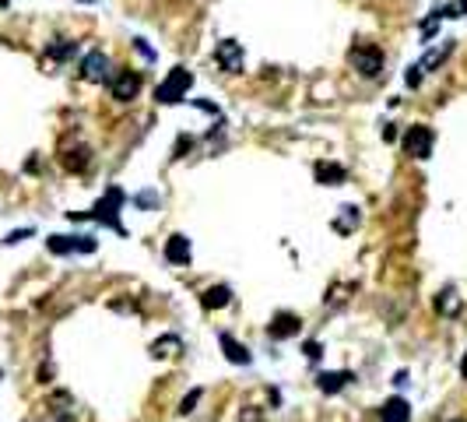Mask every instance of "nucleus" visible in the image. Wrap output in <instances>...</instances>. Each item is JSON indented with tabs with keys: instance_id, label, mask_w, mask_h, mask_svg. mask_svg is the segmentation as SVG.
Wrapping results in <instances>:
<instances>
[{
	"instance_id": "24",
	"label": "nucleus",
	"mask_w": 467,
	"mask_h": 422,
	"mask_svg": "<svg viewBox=\"0 0 467 422\" xmlns=\"http://www.w3.org/2000/svg\"><path fill=\"white\" fill-rule=\"evenodd\" d=\"M28 236H32V229H18V232H11L4 243H7V246H14V243H21V239H28Z\"/></svg>"
},
{
	"instance_id": "15",
	"label": "nucleus",
	"mask_w": 467,
	"mask_h": 422,
	"mask_svg": "<svg viewBox=\"0 0 467 422\" xmlns=\"http://www.w3.org/2000/svg\"><path fill=\"white\" fill-rule=\"evenodd\" d=\"M166 261H169V264H190V239L187 236H169V239H166Z\"/></svg>"
},
{
	"instance_id": "29",
	"label": "nucleus",
	"mask_w": 467,
	"mask_h": 422,
	"mask_svg": "<svg viewBox=\"0 0 467 422\" xmlns=\"http://www.w3.org/2000/svg\"><path fill=\"white\" fill-rule=\"evenodd\" d=\"M7 4H11V0H0V7H7Z\"/></svg>"
},
{
	"instance_id": "21",
	"label": "nucleus",
	"mask_w": 467,
	"mask_h": 422,
	"mask_svg": "<svg viewBox=\"0 0 467 422\" xmlns=\"http://www.w3.org/2000/svg\"><path fill=\"white\" fill-rule=\"evenodd\" d=\"M341 211H345V215H341V218H338L334 225H338L341 232H352V229L359 225V208H355V205H345Z\"/></svg>"
},
{
	"instance_id": "3",
	"label": "nucleus",
	"mask_w": 467,
	"mask_h": 422,
	"mask_svg": "<svg viewBox=\"0 0 467 422\" xmlns=\"http://www.w3.org/2000/svg\"><path fill=\"white\" fill-rule=\"evenodd\" d=\"M348 64H352L362 78H379V71H383V50H376L369 42H359V46H352Z\"/></svg>"
},
{
	"instance_id": "5",
	"label": "nucleus",
	"mask_w": 467,
	"mask_h": 422,
	"mask_svg": "<svg viewBox=\"0 0 467 422\" xmlns=\"http://www.w3.org/2000/svg\"><path fill=\"white\" fill-rule=\"evenodd\" d=\"M109 92H113L116 103L137 99V92H141V74H137V71H116V74L109 78Z\"/></svg>"
},
{
	"instance_id": "16",
	"label": "nucleus",
	"mask_w": 467,
	"mask_h": 422,
	"mask_svg": "<svg viewBox=\"0 0 467 422\" xmlns=\"http://www.w3.org/2000/svg\"><path fill=\"white\" fill-rule=\"evenodd\" d=\"M176 352H183V341H180L176 334H162V338L151 341V355H155V359H169V355H176Z\"/></svg>"
},
{
	"instance_id": "31",
	"label": "nucleus",
	"mask_w": 467,
	"mask_h": 422,
	"mask_svg": "<svg viewBox=\"0 0 467 422\" xmlns=\"http://www.w3.org/2000/svg\"><path fill=\"white\" fill-rule=\"evenodd\" d=\"M454 422H464V419H454Z\"/></svg>"
},
{
	"instance_id": "10",
	"label": "nucleus",
	"mask_w": 467,
	"mask_h": 422,
	"mask_svg": "<svg viewBox=\"0 0 467 422\" xmlns=\"http://www.w3.org/2000/svg\"><path fill=\"white\" fill-rule=\"evenodd\" d=\"M313 176H316V183H323V187H341V183L348 180L345 166H338V162H316V166H313Z\"/></svg>"
},
{
	"instance_id": "19",
	"label": "nucleus",
	"mask_w": 467,
	"mask_h": 422,
	"mask_svg": "<svg viewBox=\"0 0 467 422\" xmlns=\"http://www.w3.org/2000/svg\"><path fill=\"white\" fill-rule=\"evenodd\" d=\"M436 310H439V314H446V316L457 314V310H461V300H457V292H454V289H443V292L436 296Z\"/></svg>"
},
{
	"instance_id": "17",
	"label": "nucleus",
	"mask_w": 467,
	"mask_h": 422,
	"mask_svg": "<svg viewBox=\"0 0 467 422\" xmlns=\"http://www.w3.org/2000/svg\"><path fill=\"white\" fill-rule=\"evenodd\" d=\"M207 310H221V307H229L232 303V289L229 285H211L207 292H204V300H200Z\"/></svg>"
},
{
	"instance_id": "7",
	"label": "nucleus",
	"mask_w": 467,
	"mask_h": 422,
	"mask_svg": "<svg viewBox=\"0 0 467 422\" xmlns=\"http://www.w3.org/2000/svg\"><path fill=\"white\" fill-rule=\"evenodd\" d=\"M46 246H50L53 253H92L95 236H50Z\"/></svg>"
},
{
	"instance_id": "9",
	"label": "nucleus",
	"mask_w": 467,
	"mask_h": 422,
	"mask_svg": "<svg viewBox=\"0 0 467 422\" xmlns=\"http://www.w3.org/2000/svg\"><path fill=\"white\" fill-rule=\"evenodd\" d=\"M267 334L275 338V341H288V338H295L299 334V316L295 314H275L271 316V324H267Z\"/></svg>"
},
{
	"instance_id": "6",
	"label": "nucleus",
	"mask_w": 467,
	"mask_h": 422,
	"mask_svg": "<svg viewBox=\"0 0 467 422\" xmlns=\"http://www.w3.org/2000/svg\"><path fill=\"white\" fill-rule=\"evenodd\" d=\"M214 64H218L221 71H229V74H239V71H243V42L221 39V42L214 46Z\"/></svg>"
},
{
	"instance_id": "2",
	"label": "nucleus",
	"mask_w": 467,
	"mask_h": 422,
	"mask_svg": "<svg viewBox=\"0 0 467 422\" xmlns=\"http://www.w3.org/2000/svg\"><path fill=\"white\" fill-rule=\"evenodd\" d=\"M123 201H127V194H123L120 187H109V190H105V198H102V201L88 211V215H81V218H95V222H102V225H109V229L123 232V222H120V208H123Z\"/></svg>"
},
{
	"instance_id": "23",
	"label": "nucleus",
	"mask_w": 467,
	"mask_h": 422,
	"mask_svg": "<svg viewBox=\"0 0 467 422\" xmlns=\"http://www.w3.org/2000/svg\"><path fill=\"white\" fill-rule=\"evenodd\" d=\"M439 11H443V18H461V14H467V0H454V4H446Z\"/></svg>"
},
{
	"instance_id": "22",
	"label": "nucleus",
	"mask_w": 467,
	"mask_h": 422,
	"mask_svg": "<svg viewBox=\"0 0 467 422\" xmlns=\"http://www.w3.org/2000/svg\"><path fill=\"white\" fill-rule=\"evenodd\" d=\"M200 394H204V391H190L187 398L180 401V409H176V412H180V416H190V412L197 409V401H200Z\"/></svg>"
},
{
	"instance_id": "14",
	"label": "nucleus",
	"mask_w": 467,
	"mask_h": 422,
	"mask_svg": "<svg viewBox=\"0 0 467 422\" xmlns=\"http://www.w3.org/2000/svg\"><path fill=\"white\" fill-rule=\"evenodd\" d=\"M348 380H352V373H345V370H330V373H320V377H316V387H320L323 394H338V391L348 387Z\"/></svg>"
},
{
	"instance_id": "11",
	"label": "nucleus",
	"mask_w": 467,
	"mask_h": 422,
	"mask_svg": "<svg viewBox=\"0 0 467 422\" xmlns=\"http://www.w3.org/2000/svg\"><path fill=\"white\" fill-rule=\"evenodd\" d=\"M218 341H221V352H225V359H229V363H236V366H250V363H253L250 348H246V345H239L232 334H221Z\"/></svg>"
},
{
	"instance_id": "27",
	"label": "nucleus",
	"mask_w": 467,
	"mask_h": 422,
	"mask_svg": "<svg viewBox=\"0 0 467 422\" xmlns=\"http://www.w3.org/2000/svg\"><path fill=\"white\" fill-rule=\"evenodd\" d=\"M134 46H137V53H141L144 60H151V57H155V53L148 50V42H144V39H134Z\"/></svg>"
},
{
	"instance_id": "18",
	"label": "nucleus",
	"mask_w": 467,
	"mask_h": 422,
	"mask_svg": "<svg viewBox=\"0 0 467 422\" xmlns=\"http://www.w3.org/2000/svg\"><path fill=\"white\" fill-rule=\"evenodd\" d=\"M74 53H78V42H71V39H57V42H50V46H46V57H50V60H57V64L71 60Z\"/></svg>"
},
{
	"instance_id": "13",
	"label": "nucleus",
	"mask_w": 467,
	"mask_h": 422,
	"mask_svg": "<svg viewBox=\"0 0 467 422\" xmlns=\"http://www.w3.org/2000/svg\"><path fill=\"white\" fill-rule=\"evenodd\" d=\"M60 162H64V169H71V173H85L88 162H92V152H88L85 144H78V148H67V152L60 155Z\"/></svg>"
},
{
	"instance_id": "8",
	"label": "nucleus",
	"mask_w": 467,
	"mask_h": 422,
	"mask_svg": "<svg viewBox=\"0 0 467 422\" xmlns=\"http://www.w3.org/2000/svg\"><path fill=\"white\" fill-rule=\"evenodd\" d=\"M81 78H85V81H92V85H102V81H109V78H113V74H109V60H105V53H102V50L85 53V60H81Z\"/></svg>"
},
{
	"instance_id": "20",
	"label": "nucleus",
	"mask_w": 467,
	"mask_h": 422,
	"mask_svg": "<svg viewBox=\"0 0 467 422\" xmlns=\"http://www.w3.org/2000/svg\"><path fill=\"white\" fill-rule=\"evenodd\" d=\"M450 53H454V42H443V50H429V53H425V60H422L418 67H422V71H429V67H439V64H443Z\"/></svg>"
},
{
	"instance_id": "26",
	"label": "nucleus",
	"mask_w": 467,
	"mask_h": 422,
	"mask_svg": "<svg viewBox=\"0 0 467 422\" xmlns=\"http://www.w3.org/2000/svg\"><path fill=\"white\" fill-rule=\"evenodd\" d=\"M302 352H306L309 359H320V341H306V345H302Z\"/></svg>"
},
{
	"instance_id": "12",
	"label": "nucleus",
	"mask_w": 467,
	"mask_h": 422,
	"mask_svg": "<svg viewBox=\"0 0 467 422\" xmlns=\"http://www.w3.org/2000/svg\"><path fill=\"white\" fill-rule=\"evenodd\" d=\"M379 419L383 422H411V405L404 398H386L383 409H379Z\"/></svg>"
},
{
	"instance_id": "25",
	"label": "nucleus",
	"mask_w": 467,
	"mask_h": 422,
	"mask_svg": "<svg viewBox=\"0 0 467 422\" xmlns=\"http://www.w3.org/2000/svg\"><path fill=\"white\" fill-rule=\"evenodd\" d=\"M404 81H408V85H411V89H415V85H418V81H422V67H411V71H408V74H404Z\"/></svg>"
},
{
	"instance_id": "1",
	"label": "nucleus",
	"mask_w": 467,
	"mask_h": 422,
	"mask_svg": "<svg viewBox=\"0 0 467 422\" xmlns=\"http://www.w3.org/2000/svg\"><path fill=\"white\" fill-rule=\"evenodd\" d=\"M190 85H193V74H190L187 67H173V71L166 74V81L155 89V99H158L162 106L183 103V99H187V92H190Z\"/></svg>"
},
{
	"instance_id": "4",
	"label": "nucleus",
	"mask_w": 467,
	"mask_h": 422,
	"mask_svg": "<svg viewBox=\"0 0 467 422\" xmlns=\"http://www.w3.org/2000/svg\"><path fill=\"white\" fill-rule=\"evenodd\" d=\"M432 130L425 127V123H415V127H408V134H404V152L411 155V159H418V162H425L429 155H432Z\"/></svg>"
},
{
	"instance_id": "30",
	"label": "nucleus",
	"mask_w": 467,
	"mask_h": 422,
	"mask_svg": "<svg viewBox=\"0 0 467 422\" xmlns=\"http://www.w3.org/2000/svg\"><path fill=\"white\" fill-rule=\"evenodd\" d=\"M81 4H95V0H81Z\"/></svg>"
},
{
	"instance_id": "28",
	"label": "nucleus",
	"mask_w": 467,
	"mask_h": 422,
	"mask_svg": "<svg viewBox=\"0 0 467 422\" xmlns=\"http://www.w3.org/2000/svg\"><path fill=\"white\" fill-rule=\"evenodd\" d=\"M461 377L467 380V352H464V359H461Z\"/></svg>"
}]
</instances>
